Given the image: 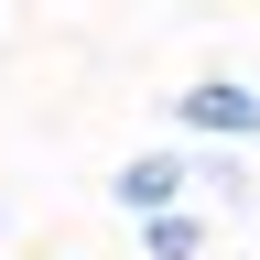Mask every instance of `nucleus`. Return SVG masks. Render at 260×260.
Wrapping results in <instances>:
<instances>
[{"mask_svg":"<svg viewBox=\"0 0 260 260\" xmlns=\"http://www.w3.org/2000/svg\"><path fill=\"white\" fill-rule=\"evenodd\" d=\"M174 130H184V152H260V87L249 76H195L174 87Z\"/></svg>","mask_w":260,"mask_h":260,"instance_id":"f257e3e1","label":"nucleus"},{"mask_svg":"<svg viewBox=\"0 0 260 260\" xmlns=\"http://www.w3.org/2000/svg\"><path fill=\"white\" fill-rule=\"evenodd\" d=\"M109 206H119V228H141V217H162V206H195V195H184V141L130 152L119 174H109Z\"/></svg>","mask_w":260,"mask_h":260,"instance_id":"f03ea898","label":"nucleus"},{"mask_svg":"<svg viewBox=\"0 0 260 260\" xmlns=\"http://www.w3.org/2000/svg\"><path fill=\"white\" fill-rule=\"evenodd\" d=\"M184 195L206 217H249L260 206V162H239V152H184Z\"/></svg>","mask_w":260,"mask_h":260,"instance_id":"7ed1b4c3","label":"nucleus"},{"mask_svg":"<svg viewBox=\"0 0 260 260\" xmlns=\"http://www.w3.org/2000/svg\"><path fill=\"white\" fill-rule=\"evenodd\" d=\"M130 239H141V260H206V249H217V217H206V206H162V217L130 228Z\"/></svg>","mask_w":260,"mask_h":260,"instance_id":"20e7f679","label":"nucleus"}]
</instances>
